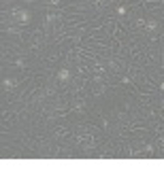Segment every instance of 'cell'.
<instances>
[{
	"label": "cell",
	"mask_w": 164,
	"mask_h": 191,
	"mask_svg": "<svg viewBox=\"0 0 164 191\" xmlns=\"http://www.w3.org/2000/svg\"><path fill=\"white\" fill-rule=\"evenodd\" d=\"M13 15H15V19H17L19 24H23V26L32 21V15H30V11H28V9H15V11H13Z\"/></svg>",
	"instance_id": "1"
},
{
	"label": "cell",
	"mask_w": 164,
	"mask_h": 191,
	"mask_svg": "<svg viewBox=\"0 0 164 191\" xmlns=\"http://www.w3.org/2000/svg\"><path fill=\"white\" fill-rule=\"evenodd\" d=\"M58 77H60V81H66V79H68V70H66V68H62V70L58 72Z\"/></svg>",
	"instance_id": "3"
},
{
	"label": "cell",
	"mask_w": 164,
	"mask_h": 191,
	"mask_svg": "<svg viewBox=\"0 0 164 191\" xmlns=\"http://www.w3.org/2000/svg\"><path fill=\"white\" fill-rule=\"evenodd\" d=\"M49 4H51V7H56V4H60V0H49Z\"/></svg>",
	"instance_id": "4"
},
{
	"label": "cell",
	"mask_w": 164,
	"mask_h": 191,
	"mask_svg": "<svg viewBox=\"0 0 164 191\" xmlns=\"http://www.w3.org/2000/svg\"><path fill=\"white\" fill-rule=\"evenodd\" d=\"M160 89H162V91H164V81H162V83H160Z\"/></svg>",
	"instance_id": "5"
},
{
	"label": "cell",
	"mask_w": 164,
	"mask_h": 191,
	"mask_svg": "<svg viewBox=\"0 0 164 191\" xmlns=\"http://www.w3.org/2000/svg\"><path fill=\"white\" fill-rule=\"evenodd\" d=\"M2 85H4V89H9V91H11L13 87H15V81H13V79H4Z\"/></svg>",
	"instance_id": "2"
}]
</instances>
